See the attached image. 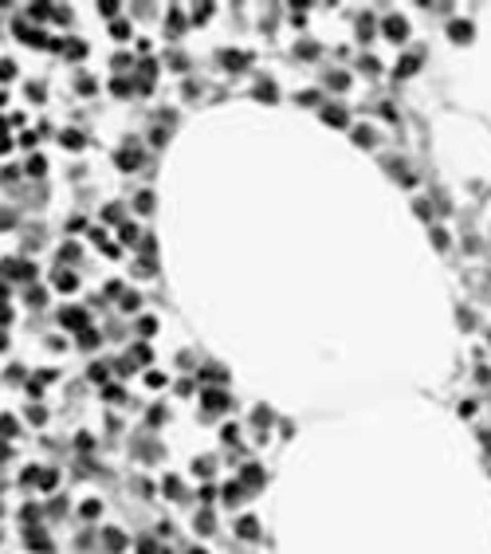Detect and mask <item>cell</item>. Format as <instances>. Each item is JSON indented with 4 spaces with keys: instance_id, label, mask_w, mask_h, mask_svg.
Returning a JSON list of instances; mask_svg holds the SVG:
<instances>
[{
    "instance_id": "cell-1",
    "label": "cell",
    "mask_w": 491,
    "mask_h": 554,
    "mask_svg": "<svg viewBox=\"0 0 491 554\" xmlns=\"http://www.w3.org/2000/svg\"><path fill=\"white\" fill-rule=\"evenodd\" d=\"M28 546H31L36 554H47V550H51V542H47L44 531H28Z\"/></svg>"
},
{
    "instance_id": "cell-2",
    "label": "cell",
    "mask_w": 491,
    "mask_h": 554,
    "mask_svg": "<svg viewBox=\"0 0 491 554\" xmlns=\"http://www.w3.org/2000/svg\"><path fill=\"white\" fill-rule=\"evenodd\" d=\"M63 322H67V327H79V330H87V315H83V311H75V307H67V311H63Z\"/></svg>"
},
{
    "instance_id": "cell-3",
    "label": "cell",
    "mask_w": 491,
    "mask_h": 554,
    "mask_svg": "<svg viewBox=\"0 0 491 554\" xmlns=\"http://www.w3.org/2000/svg\"><path fill=\"white\" fill-rule=\"evenodd\" d=\"M205 405H209V409H224V405H228V397H224L220 389H205Z\"/></svg>"
},
{
    "instance_id": "cell-4",
    "label": "cell",
    "mask_w": 491,
    "mask_h": 554,
    "mask_svg": "<svg viewBox=\"0 0 491 554\" xmlns=\"http://www.w3.org/2000/svg\"><path fill=\"white\" fill-rule=\"evenodd\" d=\"M79 515H83V519H99V515H103V503H99V499H87V503L79 507Z\"/></svg>"
},
{
    "instance_id": "cell-5",
    "label": "cell",
    "mask_w": 491,
    "mask_h": 554,
    "mask_svg": "<svg viewBox=\"0 0 491 554\" xmlns=\"http://www.w3.org/2000/svg\"><path fill=\"white\" fill-rule=\"evenodd\" d=\"M63 47H67L71 59H83V55H87V44H83V40H71V44H63Z\"/></svg>"
},
{
    "instance_id": "cell-6",
    "label": "cell",
    "mask_w": 491,
    "mask_h": 554,
    "mask_svg": "<svg viewBox=\"0 0 491 554\" xmlns=\"http://www.w3.org/2000/svg\"><path fill=\"white\" fill-rule=\"evenodd\" d=\"M16 433H20L16 417H0V436H16Z\"/></svg>"
},
{
    "instance_id": "cell-7",
    "label": "cell",
    "mask_w": 491,
    "mask_h": 554,
    "mask_svg": "<svg viewBox=\"0 0 491 554\" xmlns=\"http://www.w3.org/2000/svg\"><path fill=\"white\" fill-rule=\"evenodd\" d=\"M55 483H59L55 472H40V487H44V492H55Z\"/></svg>"
},
{
    "instance_id": "cell-8",
    "label": "cell",
    "mask_w": 491,
    "mask_h": 554,
    "mask_svg": "<svg viewBox=\"0 0 491 554\" xmlns=\"http://www.w3.org/2000/svg\"><path fill=\"white\" fill-rule=\"evenodd\" d=\"M106 546H110V550H114V554H118V550H122V546H126V539H122V535H118V531H106Z\"/></svg>"
},
{
    "instance_id": "cell-9",
    "label": "cell",
    "mask_w": 491,
    "mask_h": 554,
    "mask_svg": "<svg viewBox=\"0 0 491 554\" xmlns=\"http://www.w3.org/2000/svg\"><path fill=\"white\" fill-rule=\"evenodd\" d=\"M55 283H59L63 291H71V287H75V275H71V271H63V268H59V271H55Z\"/></svg>"
},
{
    "instance_id": "cell-10",
    "label": "cell",
    "mask_w": 491,
    "mask_h": 554,
    "mask_svg": "<svg viewBox=\"0 0 491 554\" xmlns=\"http://www.w3.org/2000/svg\"><path fill=\"white\" fill-rule=\"evenodd\" d=\"M385 31H389V36H397V40H401V36H405V20H389V24H385Z\"/></svg>"
},
{
    "instance_id": "cell-11",
    "label": "cell",
    "mask_w": 491,
    "mask_h": 554,
    "mask_svg": "<svg viewBox=\"0 0 491 554\" xmlns=\"http://www.w3.org/2000/svg\"><path fill=\"white\" fill-rule=\"evenodd\" d=\"M63 146H71V150H79V146H83V138L75 134V130H67V134H63Z\"/></svg>"
},
{
    "instance_id": "cell-12",
    "label": "cell",
    "mask_w": 491,
    "mask_h": 554,
    "mask_svg": "<svg viewBox=\"0 0 491 554\" xmlns=\"http://www.w3.org/2000/svg\"><path fill=\"white\" fill-rule=\"evenodd\" d=\"M244 479H248V483H264V472H259V468H244Z\"/></svg>"
},
{
    "instance_id": "cell-13",
    "label": "cell",
    "mask_w": 491,
    "mask_h": 554,
    "mask_svg": "<svg viewBox=\"0 0 491 554\" xmlns=\"http://www.w3.org/2000/svg\"><path fill=\"white\" fill-rule=\"evenodd\" d=\"M28 173H31V177H40V173H44V157H31V161H28Z\"/></svg>"
},
{
    "instance_id": "cell-14",
    "label": "cell",
    "mask_w": 491,
    "mask_h": 554,
    "mask_svg": "<svg viewBox=\"0 0 491 554\" xmlns=\"http://www.w3.org/2000/svg\"><path fill=\"white\" fill-rule=\"evenodd\" d=\"M240 535H244V539H252V535H255V523H252V519H244V523H240Z\"/></svg>"
},
{
    "instance_id": "cell-15",
    "label": "cell",
    "mask_w": 491,
    "mask_h": 554,
    "mask_svg": "<svg viewBox=\"0 0 491 554\" xmlns=\"http://www.w3.org/2000/svg\"><path fill=\"white\" fill-rule=\"evenodd\" d=\"M8 456H12V448H8V440H0V464H4Z\"/></svg>"
},
{
    "instance_id": "cell-16",
    "label": "cell",
    "mask_w": 491,
    "mask_h": 554,
    "mask_svg": "<svg viewBox=\"0 0 491 554\" xmlns=\"http://www.w3.org/2000/svg\"><path fill=\"white\" fill-rule=\"evenodd\" d=\"M12 71H16V67H12V63H8V59H4V63H0V75H4V79H8V75H12Z\"/></svg>"
},
{
    "instance_id": "cell-17",
    "label": "cell",
    "mask_w": 491,
    "mask_h": 554,
    "mask_svg": "<svg viewBox=\"0 0 491 554\" xmlns=\"http://www.w3.org/2000/svg\"><path fill=\"white\" fill-rule=\"evenodd\" d=\"M193 554H205V550H193Z\"/></svg>"
}]
</instances>
